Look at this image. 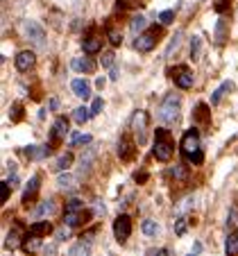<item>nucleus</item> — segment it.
I'll return each instance as SVG.
<instances>
[{"instance_id": "nucleus-1", "label": "nucleus", "mask_w": 238, "mask_h": 256, "mask_svg": "<svg viewBox=\"0 0 238 256\" xmlns=\"http://www.w3.org/2000/svg\"><path fill=\"white\" fill-rule=\"evenodd\" d=\"M180 150L190 164L202 166L204 164V154H202V143H200V132L198 130H186L182 136Z\"/></svg>"}, {"instance_id": "nucleus-2", "label": "nucleus", "mask_w": 238, "mask_h": 256, "mask_svg": "<svg viewBox=\"0 0 238 256\" xmlns=\"http://www.w3.org/2000/svg\"><path fill=\"white\" fill-rule=\"evenodd\" d=\"M172 152H175V145H172V138H170L168 130H156L154 134V148H152V154H154L156 161H170L172 159Z\"/></svg>"}, {"instance_id": "nucleus-3", "label": "nucleus", "mask_w": 238, "mask_h": 256, "mask_svg": "<svg viewBox=\"0 0 238 256\" xmlns=\"http://www.w3.org/2000/svg\"><path fill=\"white\" fill-rule=\"evenodd\" d=\"M159 118L166 125H172V122L180 118V98L177 96H168L159 106Z\"/></svg>"}, {"instance_id": "nucleus-4", "label": "nucleus", "mask_w": 238, "mask_h": 256, "mask_svg": "<svg viewBox=\"0 0 238 256\" xmlns=\"http://www.w3.org/2000/svg\"><path fill=\"white\" fill-rule=\"evenodd\" d=\"M132 130H134V140L138 145H146L148 134H150V116L146 112H136L134 120H132Z\"/></svg>"}, {"instance_id": "nucleus-5", "label": "nucleus", "mask_w": 238, "mask_h": 256, "mask_svg": "<svg viewBox=\"0 0 238 256\" xmlns=\"http://www.w3.org/2000/svg\"><path fill=\"white\" fill-rule=\"evenodd\" d=\"M161 32H164V30H161V25H154V28H150L148 32H143L141 36H136L134 48L141 50V52H148V50H152V48H154V44L159 41Z\"/></svg>"}, {"instance_id": "nucleus-6", "label": "nucleus", "mask_w": 238, "mask_h": 256, "mask_svg": "<svg viewBox=\"0 0 238 256\" xmlns=\"http://www.w3.org/2000/svg\"><path fill=\"white\" fill-rule=\"evenodd\" d=\"M23 34H25V39H28L30 44L39 46V48L46 44V32H44V28H41L39 23H34V20H25V23H23Z\"/></svg>"}, {"instance_id": "nucleus-7", "label": "nucleus", "mask_w": 238, "mask_h": 256, "mask_svg": "<svg viewBox=\"0 0 238 256\" xmlns=\"http://www.w3.org/2000/svg\"><path fill=\"white\" fill-rule=\"evenodd\" d=\"M170 78L175 80V84L180 88H184V91L193 86V72H190L188 66H175L170 70Z\"/></svg>"}, {"instance_id": "nucleus-8", "label": "nucleus", "mask_w": 238, "mask_h": 256, "mask_svg": "<svg viewBox=\"0 0 238 256\" xmlns=\"http://www.w3.org/2000/svg\"><path fill=\"white\" fill-rule=\"evenodd\" d=\"M130 234H132V220H130V216L122 213V216H118L114 220V236H116L118 242H125L130 238Z\"/></svg>"}, {"instance_id": "nucleus-9", "label": "nucleus", "mask_w": 238, "mask_h": 256, "mask_svg": "<svg viewBox=\"0 0 238 256\" xmlns=\"http://www.w3.org/2000/svg\"><path fill=\"white\" fill-rule=\"evenodd\" d=\"M68 134V118H57V122L52 125V130H50V148H57L59 143H62L64 138H66Z\"/></svg>"}, {"instance_id": "nucleus-10", "label": "nucleus", "mask_w": 238, "mask_h": 256, "mask_svg": "<svg viewBox=\"0 0 238 256\" xmlns=\"http://www.w3.org/2000/svg\"><path fill=\"white\" fill-rule=\"evenodd\" d=\"M93 213L88 211V208H80V211H70V213H64V222L68 224V227H82V224H86L88 220H91Z\"/></svg>"}, {"instance_id": "nucleus-11", "label": "nucleus", "mask_w": 238, "mask_h": 256, "mask_svg": "<svg viewBox=\"0 0 238 256\" xmlns=\"http://www.w3.org/2000/svg\"><path fill=\"white\" fill-rule=\"evenodd\" d=\"M134 152H136V143L130 138V134H122L120 143H118V156L122 161H132L134 159Z\"/></svg>"}, {"instance_id": "nucleus-12", "label": "nucleus", "mask_w": 238, "mask_h": 256, "mask_svg": "<svg viewBox=\"0 0 238 256\" xmlns=\"http://www.w3.org/2000/svg\"><path fill=\"white\" fill-rule=\"evenodd\" d=\"M34 62H36V57H34L32 50H23V52H18V54H16V59H14L16 68H18L20 72L30 70V68L34 66Z\"/></svg>"}, {"instance_id": "nucleus-13", "label": "nucleus", "mask_w": 238, "mask_h": 256, "mask_svg": "<svg viewBox=\"0 0 238 256\" xmlns=\"http://www.w3.org/2000/svg\"><path fill=\"white\" fill-rule=\"evenodd\" d=\"M23 152L30 161H41L50 154V145H30V148H25Z\"/></svg>"}, {"instance_id": "nucleus-14", "label": "nucleus", "mask_w": 238, "mask_h": 256, "mask_svg": "<svg viewBox=\"0 0 238 256\" xmlns=\"http://www.w3.org/2000/svg\"><path fill=\"white\" fill-rule=\"evenodd\" d=\"M39 186H41V177H39V174H34V177L28 182L25 190H23V204H30V202H32L34 195H36V190H39Z\"/></svg>"}, {"instance_id": "nucleus-15", "label": "nucleus", "mask_w": 238, "mask_h": 256, "mask_svg": "<svg viewBox=\"0 0 238 256\" xmlns=\"http://www.w3.org/2000/svg\"><path fill=\"white\" fill-rule=\"evenodd\" d=\"M20 232H23V222H14V229L10 232V236H7V240H5L7 250H14V247H18L20 242L25 240V238H20Z\"/></svg>"}, {"instance_id": "nucleus-16", "label": "nucleus", "mask_w": 238, "mask_h": 256, "mask_svg": "<svg viewBox=\"0 0 238 256\" xmlns=\"http://www.w3.org/2000/svg\"><path fill=\"white\" fill-rule=\"evenodd\" d=\"M82 48H84V52H86V54L100 52V50H102V39H100V36H96V34H88L86 39H84Z\"/></svg>"}, {"instance_id": "nucleus-17", "label": "nucleus", "mask_w": 238, "mask_h": 256, "mask_svg": "<svg viewBox=\"0 0 238 256\" xmlns=\"http://www.w3.org/2000/svg\"><path fill=\"white\" fill-rule=\"evenodd\" d=\"M70 86H73L75 96L82 98V100H88V98H91V86H88L86 80H73V84H70Z\"/></svg>"}, {"instance_id": "nucleus-18", "label": "nucleus", "mask_w": 238, "mask_h": 256, "mask_svg": "<svg viewBox=\"0 0 238 256\" xmlns=\"http://www.w3.org/2000/svg\"><path fill=\"white\" fill-rule=\"evenodd\" d=\"M30 234L44 238V236H48V234H52V224H50L48 220H39V222H34L32 227H30Z\"/></svg>"}, {"instance_id": "nucleus-19", "label": "nucleus", "mask_w": 238, "mask_h": 256, "mask_svg": "<svg viewBox=\"0 0 238 256\" xmlns=\"http://www.w3.org/2000/svg\"><path fill=\"white\" fill-rule=\"evenodd\" d=\"M70 68L78 72H93L96 70V62H93V59H73Z\"/></svg>"}, {"instance_id": "nucleus-20", "label": "nucleus", "mask_w": 238, "mask_h": 256, "mask_svg": "<svg viewBox=\"0 0 238 256\" xmlns=\"http://www.w3.org/2000/svg\"><path fill=\"white\" fill-rule=\"evenodd\" d=\"M227 30H229V23L224 18H220L218 23H216V44L218 46H224V41H227Z\"/></svg>"}, {"instance_id": "nucleus-21", "label": "nucleus", "mask_w": 238, "mask_h": 256, "mask_svg": "<svg viewBox=\"0 0 238 256\" xmlns=\"http://www.w3.org/2000/svg\"><path fill=\"white\" fill-rule=\"evenodd\" d=\"M68 256H91V247L86 245V242H78V245L70 247V252H68Z\"/></svg>"}, {"instance_id": "nucleus-22", "label": "nucleus", "mask_w": 238, "mask_h": 256, "mask_svg": "<svg viewBox=\"0 0 238 256\" xmlns=\"http://www.w3.org/2000/svg\"><path fill=\"white\" fill-rule=\"evenodd\" d=\"M23 250L28 252V254H34V252L39 250V236H32V234H28V238L23 240Z\"/></svg>"}, {"instance_id": "nucleus-23", "label": "nucleus", "mask_w": 238, "mask_h": 256, "mask_svg": "<svg viewBox=\"0 0 238 256\" xmlns=\"http://www.w3.org/2000/svg\"><path fill=\"white\" fill-rule=\"evenodd\" d=\"M224 254L227 256H238V234L227 238V245H224Z\"/></svg>"}, {"instance_id": "nucleus-24", "label": "nucleus", "mask_w": 238, "mask_h": 256, "mask_svg": "<svg viewBox=\"0 0 238 256\" xmlns=\"http://www.w3.org/2000/svg\"><path fill=\"white\" fill-rule=\"evenodd\" d=\"M88 118H91V109H86V106H80V109H75V112H73V120L80 122V125H82V122H86Z\"/></svg>"}, {"instance_id": "nucleus-25", "label": "nucleus", "mask_w": 238, "mask_h": 256, "mask_svg": "<svg viewBox=\"0 0 238 256\" xmlns=\"http://www.w3.org/2000/svg\"><path fill=\"white\" fill-rule=\"evenodd\" d=\"M232 88H234V84H232V82H224L220 88H216V91H214V96H211V104H218V102H220V98H222V93L232 91Z\"/></svg>"}, {"instance_id": "nucleus-26", "label": "nucleus", "mask_w": 238, "mask_h": 256, "mask_svg": "<svg viewBox=\"0 0 238 256\" xmlns=\"http://www.w3.org/2000/svg\"><path fill=\"white\" fill-rule=\"evenodd\" d=\"M227 229H229V232L238 229V206H232V208H229V216H227Z\"/></svg>"}, {"instance_id": "nucleus-27", "label": "nucleus", "mask_w": 238, "mask_h": 256, "mask_svg": "<svg viewBox=\"0 0 238 256\" xmlns=\"http://www.w3.org/2000/svg\"><path fill=\"white\" fill-rule=\"evenodd\" d=\"M170 177L172 179H186L188 177V170H186L184 164H177L175 168H170Z\"/></svg>"}, {"instance_id": "nucleus-28", "label": "nucleus", "mask_w": 238, "mask_h": 256, "mask_svg": "<svg viewBox=\"0 0 238 256\" xmlns=\"http://www.w3.org/2000/svg\"><path fill=\"white\" fill-rule=\"evenodd\" d=\"M141 229L146 236H156V234H159V224H156L154 220H146V222L141 224Z\"/></svg>"}, {"instance_id": "nucleus-29", "label": "nucleus", "mask_w": 238, "mask_h": 256, "mask_svg": "<svg viewBox=\"0 0 238 256\" xmlns=\"http://www.w3.org/2000/svg\"><path fill=\"white\" fill-rule=\"evenodd\" d=\"M206 116H209V106L204 104V102H200V104L195 106V118H198L200 122H206V120H209Z\"/></svg>"}, {"instance_id": "nucleus-30", "label": "nucleus", "mask_w": 238, "mask_h": 256, "mask_svg": "<svg viewBox=\"0 0 238 256\" xmlns=\"http://www.w3.org/2000/svg\"><path fill=\"white\" fill-rule=\"evenodd\" d=\"M96 159V148H91V150H86L82 154V159H80V164H82V170H88L91 168V161Z\"/></svg>"}, {"instance_id": "nucleus-31", "label": "nucleus", "mask_w": 238, "mask_h": 256, "mask_svg": "<svg viewBox=\"0 0 238 256\" xmlns=\"http://www.w3.org/2000/svg\"><path fill=\"white\" fill-rule=\"evenodd\" d=\"M70 164H73V154H70V152H66V154L59 156L57 170H68V168H70Z\"/></svg>"}, {"instance_id": "nucleus-32", "label": "nucleus", "mask_w": 238, "mask_h": 256, "mask_svg": "<svg viewBox=\"0 0 238 256\" xmlns=\"http://www.w3.org/2000/svg\"><path fill=\"white\" fill-rule=\"evenodd\" d=\"M200 48H202V39H200V36H193V41H190V57H193V62L200 59Z\"/></svg>"}, {"instance_id": "nucleus-33", "label": "nucleus", "mask_w": 238, "mask_h": 256, "mask_svg": "<svg viewBox=\"0 0 238 256\" xmlns=\"http://www.w3.org/2000/svg\"><path fill=\"white\" fill-rule=\"evenodd\" d=\"M82 143H91V136H88V134H80V132H75V134L70 136V145H82Z\"/></svg>"}, {"instance_id": "nucleus-34", "label": "nucleus", "mask_w": 238, "mask_h": 256, "mask_svg": "<svg viewBox=\"0 0 238 256\" xmlns=\"http://www.w3.org/2000/svg\"><path fill=\"white\" fill-rule=\"evenodd\" d=\"M10 116H12V120L14 122H18L20 118H23V106L16 102V104H12V109H10Z\"/></svg>"}, {"instance_id": "nucleus-35", "label": "nucleus", "mask_w": 238, "mask_h": 256, "mask_svg": "<svg viewBox=\"0 0 238 256\" xmlns=\"http://www.w3.org/2000/svg\"><path fill=\"white\" fill-rule=\"evenodd\" d=\"M159 20H161V25H170L172 20H175V12H172V10L161 12V14H159Z\"/></svg>"}, {"instance_id": "nucleus-36", "label": "nucleus", "mask_w": 238, "mask_h": 256, "mask_svg": "<svg viewBox=\"0 0 238 256\" xmlns=\"http://www.w3.org/2000/svg\"><path fill=\"white\" fill-rule=\"evenodd\" d=\"M52 208H54V202H52V200H48V202H44L39 208H36V216H44V213H52Z\"/></svg>"}, {"instance_id": "nucleus-37", "label": "nucleus", "mask_w": 238, "mask_h": 256, "mask_svg": "<svg viewBox=\"0 0 238 256\" xmlns=\"http://www.w3.org/2000/svg\"><path fill=\"white\" fill-rule=\"evenodd\" d=\"M109 41H112V46H120V41H122V34L118 32V30H109Z\"/></svg>"}, {"instance_id": "nucleus-38", "label": "nucleus", "mask_w": 238, "mask_h": 256, "mask_svg": "<svg viewBox=\"0 0 238 256\" xmlns=\"http://www.w3.org/2000/svg\"><path fill=\"white\" fill-rule=\"evenodd\" d=\"M143 25H146V18H143V16H134V18H132V30H134V32L143 30Z\"/></svg>"}, {"instance_id": "nucleus-39", "label": "nucleus", "mask_w": 238, "mask_h": 256, "mask_svg": "<svg viewBox=\"0 0 238 256\" xmlns=\"http://www.w3.org/2000/svg\"><path fill=\"white\" fill-rule=\"evenodd\" d=\"M175 232H177V236H184L186 234V218H180V220H177Z\"/></svg>"}, {"instance_id": "nucleus-40", "label": "nucleus", "mask_w": 238, "mask_h": 256, "mask_svg": "<svg viewBox=\"0 0 238 256\" xmlns=\"http://www.w3.org/2000/svg\"><path fill=\"white\" fill-rule=\"evenodd\" d=\"M100 112H102V98H96L91 104V116H98Z\"/></svg>"}, {"instance_id": "nucleus-41", "label": "nucleus", "mask_w": 238, "mask_h": 256, "mask_svg": "<svg viewBox=\"0 0 238 256\" xmlns=\"http://www.w3.org/2000/svg\"><path fill=\"white\" fill-rule=\"evenodd\" d=\"M82 208V202L80 200H70V202L66 204V213H70V211H80Z\"/></svg>"}, {"instance_id": "nucleus-42", "label": "nucleus", "mask_w": 238, "mask_h": 256, "mask_svg": "<svg viewBox=\"0 0 238 256\" xmlns=\"http://www.w3.org/2000/svg\"><path fill=\"white\" fill-rule=\"evenodd\" d=\"M102 66H104V68H112L114 66V52H104V54H102Z\"/></svg>"}, {"instance_id": "nucleus-43", "label": "nucleus", "mask_w": 238, "mask_h": 256, "mask_svg": "<svg viewBox=\"0 0 238 256\" xmlns=\"http://www.w3.org/2000/svg\"><path fill=\"white\" fill-rule=\"evenodd\" d=\"M44 254L46 256H57V245H54V242H48V245L44 247Z\"/></svg>"}, {"instance_id": "nucleus-44", "label": "nucleus", "mask_w": 238, "mask_h": 256, "mask_svg": "<svg viewBox=\"0 0 238 256\" xmlns=\"http://www.w3.org/2000/svg\"><path fill=\"white\" fill-rule=\"evenodd\" d=\"M180 39H182V34H177L175 39H172V44H170V48H168V57H170L172 52H175L177 48H180Z\"/></svg>"}, {"instance_id": "nucleus-45", "label": "nucleus", "mask_w": 238, "mask_h": 256, "mask_svg": "<svg viewBox=\"0 0 238 256\" xmlns=\"http://www.w3.org/2000/svg\"><path fill=\"white\" fill-rule=\"evenodd\" d=\"M59 186H73V177H68V174H59Z\"/></svg>"}, {"instance_id": "nucleus-46", "label": "nucleus", "mask_w": 238, "mask_h": 256, "mask_svg": "<svg viewBox=\"0 0 238 256\" xmlns=\"http://www.w3.org/2000/svg\"><path fill=\"white\" fill-rule=\"evenodd\" d=\"M229 2H232V0H220V2H216V12H218V14H222V12L229 7Z\"/></svg>"}, {"instance_id": "nucleus-47", "label": "nucleus", "mask_w": 238, "mask_h": 256, "mask_svg": "<svg viewBox=\"0 0 238 256\" xmlns=\"http://www.w3.org/2000/svg\"><path fill=\"white\" fill-rule=\"evenodd\" d=\"M0 188H2V202H7V200H10V182H2Z\"/></svg>"}, {"instance_id": "nucleus-48", "label": "nucleus", "mask_w": 238, "mask_h": 256, "mask_svg": "<svg viewBox=\"0 0 238 256\" xmlns=\"http://www.w3.org/2000/svg\"><path fill=\"white\" fill-rule=\"evenodd\" d=\"M148 256H172V254H170V250H150V252H148Z\"/></svg>"}, {"instance_id": "nucleus-49", "label": "nucleus", "mask_w": 238, "mask_h": 256, "mask_svg": "<svg viewBox=\"0 0 238 256\" xmlns=\"http://www.w3.org/2000/svg\"><path fill=\"white\" fill-rule=\"evenodd\" d=\"M134 182H138V184H146V182H148V174L146 172H136L134 174Z\"/></svg>"}, {"instance_id": "nucleus-50", "label": "nucleus", "mask_w": 238, "mask_h": 256, "mask_svg": "<svg viewBox=\"0 0 238 256\" xmlns=\"http://www.w3.org/2000/svg\"><path fill=\"white\" fill-rule=\"evenodd\" d=\"M200 252H202V245H200V242H198V245H195L193 250H190V254H188V256H198Z\"/></svg>"}, {"instance_id": "nucleus-51", "label": "nucleus", "mask_w": 238, "mask_h": 256, "mask_svg": "<svg viewBox=\"0 0 238 256\" xmlns=\"http://www.w3.org/2000/svg\"><path fill=\"white\" fill-rule=\"evenodd\" d=\"M104 84H107V80H104V78H98L96 80V86L98 88H104Z\"/></svg>"}, {"instance_id": "nucleus-52", "label": "nucleus", "mask_w": 238, "mask_h": 256, "mask_svg": "<svg viewBox=\"0 0 238 256\" xmlns=\"http://www.w3.org/2000/svg\"><path fill=\"white\" fill-rule=\"evenodd\" d=\"M57 238H59V240H64V238H68V229H64V232H59V234H57Z\"/></svg>"}, {"instance_id": "nucleus-53", "label": "nucleus", "mask_w": 238, "mask_h": 256, "mask_svg": "<svg viewBox=\"0 0 238 256\" xmlns=\"http://www.w3.org/2000/svg\"><path fill=\"white\" fill-rule=\"evenodd\" d=\"M57 106H59V100L57 98H52V100H50V109H57Z\"/></svg>"}]
</instances>
